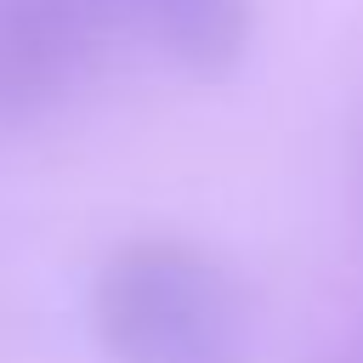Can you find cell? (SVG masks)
Segmentation results:
<instances>
[{
	"label": "cell",
	"mask_w": 363,
	"mask_h": 363,
	"mask_svg": "<svg viewBox=\"0 0 363 363\" xmlns=\"http://www.w3.org/2000/svg\"><path fill=\"white\" fill-rule=\"evenodd\" d=\"M91 340L108 363H250L238 278L187 238H125L91 278Z\"/></svg>",
	"instance_id": "1"
},
{
	"label": "cell",
	"mask_w": 363,
	"mask_h": 363,
	"mask_svg": "<svg viewBox=\"0 0 363 363\" xmlns=\"http://www.w3.org/2000/svg\"><path fill=\"white\" fill-rule=\"evenodd\" d=\"M91 45V0H0V125L40 113Z\"/></svg>",
	"instance_id": "2"
},
{
	"label": "cell",
	"mask_w": 363,
	"mask_h": 363,
	"mask_svg": "<svg viewBox=\"0 0 363 363\" xmlns=\"http://www.w3.org/2000/svg\"><path fill=\"white\" fill-rule=\"evenodd\" d=\"M142 11L159 45L199 79H216L244 57V40H250L244 0H142Z\"/></svg>",
	"instance_id": "3"
}]
</instances>
